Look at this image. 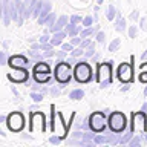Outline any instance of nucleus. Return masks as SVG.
Returning a JSON list of instances; mask_svg holds the SVG:
<instances>
[{"instance_id":"nucleus-1","label":"nucleus","mask_w":147,"mask_h":147,"mask_svg":"<svg viewBox=\"0 0 147 147\" xmlns=\"http://www.w3.org/2000/svg\"><path fill=\"white\" fill-rule=\"evenodd\" d=\"M113 81V71H112V60L96 64V83L100 87H107Z\"/></svg>"},{"instance_id":"nucleus-2","label":"nucleus","mask_w":147,"mask_h":147,"mask_svg":"<svg viewBox=\"0 0 147 147\" xmlns=\"http://www.w3.org/2000/svg\"><path fill=\"white\" fill-rule=\"evenodd\" d=\"M55 80H57L60 84H67L69 81H71L72 78V69H71V64L67 61H60L57 63V66H55Z\"/></svg>"},{"instance_id":"nucleus-3","label":"nucleus","mask_w":147,"mask_h":147,"mask_svg":"<svg viewBox=\"0 0 147 147\" xmlns=\"http://www.w3.org/2000/svg\"><path fill=\"white\" fill-rule=\"evenodd\" d=\"M107 124H109V129L112 132L121 133L123 130H126V126H127L126 115H124L123 112H112L109 115Z\"/></svg>"},{"instance_id":"nucleus-4","label":"nucleus","mask_w":147,"mask_h":147,"mask_svg":"<svg viewBox=\"0 0 147 147\" xmlns=\"http://www.w3.org/2000/svg\"><path fill=\"white\" fill-rule=\"evenodd\" d=\"M74 78L78 83H89L92 80V69L86 61H78L74 67Z\"/></svg>"},{"instance_id":"nucleus-5","label":"nucleus","mask_w":147,"mask_h":147,"mask_svg":"<svg viewBox=\"0 0 147 147\" xmlns=\"http://www.w3.org/2000/svg\"><path fill=\"white\" fill-rule=\"evenodd\" d=\"M132 124H130V130L133 133H146L147 130V117L146 112H132L130 115Z\"/></svg>"},{"instance_id":"nucleus-6","label":"nucleus","mask_w":147,"mask_h":147,"mask_svg":"<svg viewBox=\"0 0 147 147\" xmlns=\"http://www.w3.org/2000/svg\"><path fill=\"white\" fill-rule=\"evenodd\" d=\"M6 126L11 132H20L25 127V117L22 112H12L6 118Z\"/></svg>"},{"instance_id":"nucleus-7","label":"nucleus","mask_w":147,"mask_h":147,"mask_svg":"<svg viewBox=\"0 0 147 147\" xmlns=\"http://www.w3.org/2000/svg\"><path fill=\"white\" fill-rule=\"evenodd\" d=\"M117 77L121 83H130L133 80V66L132 63L124 61L117 69Z\"/></svg>"},{"instance_id":"nucleus-8","label":"nucleus","mask_w":147,"mask_h":147,"mask_svg":"<svg viewBox=\"0 0 147 147\" xmlns=\"http://www.w3.org/2000/svg\"><path fill=\"white\" fill-rule=\"evenodd\" d=\"M106 117L104 112H94L89 117V124H90V130L94 132H103L106 129Z\"/></svg>"},{"instance_id":"nucleus-9","label":"nucleus","mask_w":147,"mask_h":147,"mask_svg":"<svg viewBox=\"0 0 147 147\" xmlns=\"http://www.w3.org/2000/svg\"><path fill=\"white\" fill-rule=\"evenodd\" d=\"M45 115L41 113V112H32L31 113V130L32 132H35V130H38V132H45Z\"/></svg>"},{"instance_id":"nucleus-10","label":"nucleus","mask_w":147,"mask_h":147,"mask_svg":"<svg viewBox=\"0 0 147 147\" xmlns=\"http://www.w3.org/2000/svg\"><path fill=\"white\" fill-rule=\"evenodd\" d=\"M8 78L14 83H26L29 74H28L26 67H14V72L8 74Z\"/></svg>"},{"instance_id":"nucleus-11","label":"nucleus","mask_w":147,"mask_h":147,"mask_svg":"<svg viewBox=\"0 0 147 147\" xmlns=\"http://www.w3.org/2000/svg\"><path fill=\"white\" fill-rule=\"evenodd\" d=\"M8 64L12 69L14 67H26V64H29V60H28L25 55H12V57L9 58Z\"/></svg>"},{"instance_id":"nucleus-12","label":"nucleus","mask_w":147,"mask_h":147,"mask_svg":"<svg viewBox=\"0 0 147 147\" xmlns=\"http://www.w3.org/2000/svg\"><path fill=\"white\" fill-rule=\"evenodd\" d=\"M32 78H34V81L38 83V84H45V83L52 84V77H51V72H37V71H32Z\"/></svg>"},{"instance_id":"nucleus-13","label":"nucleus","mask_w":147,"mask_h":147,"mask_svg":"<svg viewBox=\"0 0 147 147\" xmlns=\"http://www.w3.org/2000/svg\"><path fill=\"white\" fill-rule=\"evenodd\" d=\"M51 8H52L51 2L43 0V8H41V12L38 16V25H45V23H46V18H48V16L51 14Z\"/></svg>"},{"instance_id":"nucleus-14","label":"nucleus","mask_w":147,"mask_h":147,"mask_svg":"<svg viewBox=\"0 0 147 147\" xmlns=\"http://www.w3.org/2000/svg\"><path fill=\"white\" fill-rule=\"evenodd\" d=\"M9 5H11V2H9V0H2V12H3V23L5 25H9V23H11V6H9Z\"/></svg>"},{"instance_id":"nucleus-15","label":"nucleus","mask_w":147,"mask_h":147,"mask_svg":"<svg viewBox=\"0 0 147 147\" xmlns=\"http://www.w3.org/2000/svg\"><path fill=\"white\" fill-rule=\"evenodd\" d=\"M71 22V18H69L67 16H61V17H58L57 18V22H55V25L52 28H49V31L51 32H57V31H61L63 28H66V25Z\"/></svg>"},{"instance_id":"nucleus-16","label":"nucleus","mask_w":147,"mask_h":147,"mask_svg":"<svg viewBox=\"0 0 147 147\" xmlns=\"http://www.w3.org/2000/svg\"><path fill=\"white\" fill-rule=\"evenodd\" d=\"M64 31H66L71 37H75V35H78V34L83 31V28H81L80 25H75V23L69 22L67 25H66V29H64Z\"/></svg>"},{"instance_id":"nucleus-17","label":"nucleus","mask_w":147,"mask_h":147,"mask_svg":"<svg viewBox=\"0 0 147 147\" xmlns=\"http://www.w3.org/2000/svg\"><path fill=\"white\" fill-rule=\"evenodd\" d=\"M66 35H67L66 31H57V32H54V35L51 37V43H52L54 46L61 45V41L64 40V37H66Z\"/></svg>"},{"instance_id":"nucleus-18","label":"nucleus","mask_w":147,"mask_h":147,"mask_svg":"<svg viewBox=\"0 0 147 147\" xmlns=\"http://www.w3.org/2000/svg\"><path fill=\"white\" fill-rule=\"evenodd\" d=\"M115 29H117L118 32H123L124 29H126V18H124L121 14H117V22H115Z\"/></svg>"},{"instance_id":"nucleus-19","label":"nucleus","mask_w":147,"mask_h":147,"mask_svg":"<svg viewBox=\"0 0 147 147\" xmlns=\"http://www.w3.org/2000/svg\"><path fill=\"white\" fill-rule=\"evenodd\" d=\"M11 18H12V22H17L18 23V20H20V12H18V8H17V5H16V2H11Z\"/></svg>"},{"instance_id":"nucleus-20","label":"nucleus","mask_w":147,"mask_h":147,"mask_svg":"<svg viewBox=\"0 0 147 147\" xmlns=\"http://www.w3.org/2000/svg\"><path fill=\"white\" fill-rule=\"evenodd\" d=\"M117 9H115V6H112V5H109L107 8H106V18L107 20H113L115 17H117Z\"/></svg>"},{"instance_id":"nucleus-21","label":"nucleus","mask_w":147,"mask_h":147,"mask_svg":"<svg viewBox=\"0 0 147 147\" xmlns=\"http://www.w3.org/2000/svg\"><path fill=\"white\" fill-rule=\"evenodd\" d=\"M119 141H121V138H119V135H117V132H113L112 135H107V144L115 146V144H119Z\"/></svg>"},{"instance_id":"nucleus-22","label":"nucleus","mask_w":147,"mask_h":147,"mask_svg":"<svg viewBox=\"0 0 147 147\" xmlns=\"http://www.w3.org/2000/svg\"><path fill=\"white\" fill-rule=\"evenodd\" d=\"M83 96H84V92L81 89H74L71 94H69V98L71 100H81Z\"/></svg>"},{"instance_id":"nucleus-23","label":"nucleus","mask_w":147,"mask_h":147,"mask_svg":"<svg viewBox=\"0 0 147 147\" xmlns=\"http://www.w3.org/2000/svg\"><path fill=\"white\" fill-rule=\"evenodd\" d=\"M57 14H55V12H51L49 14V16H48V18H46V23H45V25H48V28H52L54 25H55V22H57Z\"/></svg>"},{"instance_id":"nucleus-24","label":"nucleus","mask_w":147,"mask_h":147,"mask_svg":"<svg viewBox=\"0 0 147 147\" xmlns=\"http://www.w3.org/2000/svg\"><path fill=\"white\" fill-rule=\"evenodd\" d=\"M92 34H95V29L89 26V28H84V29L80 32V37H81V38H89Z\"/></svg>"},{"instance_id":"nucleus-25","label":"nucleus","mask_w":147,"mask_h":147,"mask_svg":"<svg viewBox=\"0 0 147 147\" xmlns=\"http://www.w3.org/2000/svg\"><path fill=\"white\" fill-rule=\"evenodd\" d=\"M119 45H121V40H119V38L112 40V41H110V45H109V51H110V52H115V51H118Z\"/></svg>"},{"instance_id":"nucleus-26","label":"nucleus","mask_w":147,"mask_h":147,"mask_svg":"<svg viewBox=\"0 0 147 147\" xmlns=\"http://www.w3.org/2000/svg\"><path fill=\"white\" fill-rule=\"evenodd\" d=\"M132 136H133V132H127L124 136H121V141H119V144H129V141L132 140Z\"/></svg>"},{"instance_id":"nucleus-27","label":"nucleus","mask_w":147,"mask_h":147,"mask_svg":"<svg viewBox=\"0 0 147 147\" xmlns=\"http://www.w3.org/2000/svg\"><path fill=\"white\" fill-rule=\"evenodd\" d=\"M94 55H95V45L92 43L89 48H87V51L84 52V57L86 58H90V57H94Z\"/></svg>"},{"instance_id":"nucleus-28","label":"nucleus","mask_w":147,"mask_h":147,"mask_svg":"<svg viewBox=\"0 0 147 147\" xmlns=\"http://www.w3.org/2000/svg\"><path fill=\"white\" fill-rule=\"evenodd\" d=\"M94 142H95V144H106V142H107V136H103V135H95V138H94Z\"/></svg>"},{"instance_id":"nucleus-29","label":"nucleus","mask_w":147,"mask_h":147,"mask_svg":"<svg viewBox=\"0 0 147 147\" xmlns=\"http://www.w3.org/2000/svg\"><path fill=\"white\" fill-rule=\"evenodd\" d=\"M141 144V136H138V135H135V138H132L130 141H129V146L130 147H138Z\"/></svg>"},{"instance_id":"nucleus-30","label":"nucleus","mask_w":147,"mask_h":147,"mask_svg":"<svg viewBox=\"0 0 147 147\" xmlns=\"http://www.w3.org/2000/svg\"><path fill=\"white\" fill-rule=\"evenodd\" d=\"M92 23H94V18H92L90 16H86L84 18H83V26H84V28L92 26Z\"/></svg>"},{"instance_id":"nucleus-31","label":"nucleus","mask_w":147,"mask_h":147,"mask_svg":"<svg viewBox=\"0 0 147 147\" xmlns=\"http://www.w3.org/2000/svg\"><path fill=\"white\" fill-rule=\"evenodd\" d=\"M69 18H71V22L75 23V25H80V23H83V17L78 16V14H75V16H71Z\"/></svg>"},{"instance_id":"nucleus-32","label":"nucleus","mask_w":147,"mask_h":147,"mask_svg":"<svg viewBox=\"0 0 147 147\" xmlns=\"http://www.w3.org/2000/svg\"><path fill=\"white\" fill-rule=\"evenodd\" d=\"M31 98L35 101V103H40L41 100H43V94H37V92H32L31 94Z\"/></svg>"},{"instance_id":"nucleus-33","label":"nucleus","mask_w":147,"mask_h":147,"mask_svg":"<svg viewBox=\"0 0 147 147\" xmlns=\"http://www.w3.org/2000/svg\"><path fill=\"white\" fill-rule=\"evenodd\" d=\"M96 41H98V43H104V40H106V35H104V32L103 31H98L96 32Z\"/></svg>"},{"instance_id":"nucleus-34","label":"nucleus","mask_w":147,"mask_h":147,"mask_svg":"<svg viewBox=\"0 0 147 147\" xmlns=\"http://www.w3.org/2000/svg\"><path fill=\"white\" fill-rule=\"evenodd\" d=\"M136 32H138V29H136L135 25L129 28V37H130V38H135V37H136Z\"/></svg>"},{"instance_id":"nucleus-35","label":"nucleus","mask_w":147,"mask_h":147,"mask_svg":"<svg viewBox=\"0 0 147 147\" xmlns=\"http://www.w3.org/2000/svg\"><path fill=\"white\" fill-rule=\"evenodd\" d=\"M8 61H9V58L6 57V54H5V51L3 52H0V64H8Z\"/></svg>"},{"instance_id":"nucleus-36","label":"nucleus","mask_w":147,"mask_h":147,"mask_svg":"<svg viewBox=\"0 0 147 147\" xmlns=\"http://www.w3.org/2000/svg\"><path fill=\"white\" fill-rule=\"evenodd\" d=\"M61 140H63L61 136H51V138H49V142H51V144H55V146H57V144H60V142H61Z\"/></svg>"},{"instance_id":"nucleus-37","label":"nucleus","mask_w":147,"mask_h":147,"mask_svg":"<svg viewBox=\"0 0 147 147\" xmlns=\"http://www.w3.org/2000/svg\"><path fill=\"white\" fill-rule=\"evenodd\" d=\"M81 41H83V38H81V37H72V38H71V43L74 45V46H80L81 45Z\"/></svg>"},{"instance_id":"nucleus-38","label":"nucleus","mask_w":147,"mask_h":147,"mask_svg":"<svg viewBox=\"0 0 147 147\" xmlns=\"http://www.w3.org/2000/svg\"><path fill=\"white\" fill-rule=\"evenodd\" d=\"M61 49L66 51V52H72V51H74V45L72 43H64V45H61Z\"/></svg>"},{"instance_id":"nucleus-39","label":"nucleus","mask_w":147,"mask_h":147,"mask_svg":"<svg viewBox=\"0 0 147 147\" xmlns=\"http://www.w3.org/2000/svg\"><path fill=\"white\" fill-rule=\"evenodd\" d=\"M90 45H92V41H90L89 38H83V41H81V45H80V46H81L83 49H86V48H89Z\"/></svg>"},{"instance_id":"nucleus-40","label":"nucleus","mask_w":147,"mask_h":147,"mask_svg":"<svg viewBox=\"0 0 147 147\" xmlns=\"http://www.w3.org/2000/svg\"><path fill=\"white\" fill-rule=\"evenodd\" d=\"M140 81L147 83V71H141L140 72Z\"/></svg>"},{"instance_id":"nucleus-41","label":"nucleus","mask_w":147,"mask_h":147,"mask_svg":"<svg viewBox=\"0 0 147 147\" xmlns=\"http://www.w3.org/2000/svg\"><path fill=\"white\" fill-rule=\"evenodd\" d=\"M138 18H140V12H138L136 9H135V11H132V12H130V20L135 22V20H138Z\"/></svg>"},{"instance_id":"nucleus-42","label":"nucleus","mask_w":147,"mask_h":147,"mask_svg":"<svg viewBox=\"0 0 147 147\" xmlns=\"http://www.w3.org/2000/svg\"><path fill=\"white\" fill-rule=\"evenodd\" d=\"M45 58H51V57H54L55 52H54V49H49V51H45Z\"/></svg>"},{"instance_id":"nucleus-43","label":"nucleus","mask_w":147,"mask_h":147,"mask_svg":"<svg viewBox=\"0 0 147 147\" xmlns=\"http://www.w3.org/2000/svg\"><path fill=\"white\" fill-rule=\"evenodd\" d=\"M48 41H49V35H48V32H45V34L40 37V43H48Z\"/></svg>"},{"instance_id":"nucleus-44","label":"nucleus","mask_w":147,"mask_h":147,"mask_svg":"<svg viewBox=\"0 0 147 147\" xmlns=\"http://www.w3.org/2000/svg\"><path fill=\"white\" fill-rule=\"evenodd\" d=\"M52 46H54L52 43L51 45L49 43H41V51H49V49H52Z\"/></svg>"},{"instance_id":"nucleus-45","label":"nucleus","mask_w":147,"mask_h":147,"mask_svg":"<svg viewBox=\"0 0 147 147\" xmlns=\"http://www.w3.org/2000/svg\"><path fill=\"white\" fill-rule=\"evenodd\" d=\"M81 129H83V130H87V129H90L89 119H84V121H83V124H81Z\"/></svg>"},{"instance_id":"nucleus-46","label":"nucleus","mask_w":147,"mask_h":147,"mask_svg":"<svg viewBox=\"0 0 147 147\" xmlns=\"http://www.w3.org/2000/svg\"><path fill=\"white\" fill-rule=\"evenodd\" d=\"M57 57H58L60 60H64V58H66V51H58V52H57Z\"/></svg>"},{"instance_id":"nucleus-47","label":"nucleus","mask_w":147,"mask_h":147,"mask_svg":"<svg viewBox=\"0 0 147 147\" xmlns=\"http://www.w3.org/2000/svg\"><path fill=\"white\" fill-rule=\"evenodd\" d=\"M75 58H77V57H74V55H72V57H71V58H67V63H69V64H71V66H74V64H77L78 61H77V60H75Z\"/></svg>"},{"instance_id":"nucleus-48","label":"nucleus","mask_w":147,"mask_h":147,"mask_svg":"<svg viewBox=\"0 0 147 147\" xmlns=\"http://www.w3.org/2000/svg\"><path fill=\"white\" fill-rule=\"evenodd\" d=\"M140 25H141V29H147V22H146V18H141V20H140Z\"/></svg>"},{"instance_id":"nucleus-49","label":"nucleus","mask_w":147,"mask_h":147,"mask_svg":"<svg viewBox=\"0 0 147 147\" xmlns=\"http://www.w3.org/2000/svg\"><path fill=\"white\" fill-rule=\"evenodd\" d=\"M38 49H41V43H40V45L34 43V45L31 46V49H29V51H38Z\"/></svg>"},{"instance_id":"nucleus-50","label":"nucleus","mask_w":147,"mask_h":147,"mask_svg":"<svg viewBox=\"0 0 147 147\" xmlns=\"http://www.w3.org/2000/svg\"><path fill=\"white\" fill-rule=\"evenodd\" d=\"M49 92H51L52 95H58V94H60V89H58V87H52V89H51Z\"/></svg>"},{"instance_id":"nucleus-51","label":"nucleus","mask_w":147,"mask_h":147,"mask_svg":"<svg viewBox=\"0 0 147 147\" xmlns=\"http://www.w3.org/2000/svg\"><path fill=\"white\" fill-rule=\"evenodd\" d=\"M74 138H83V133L81 132H74Z\"/></svg>"},{"instance_id":"nucleus-52","label":"nucleus","mask_w":147,"mask_h":147,"mask_svg":"<svg viewBox=\"0 0 147 147\" xmlns=\"http://www.w3.org/2000/svg\"><path fill=\"white\" fill-rule=\"evenodd\" d=\"M31 3H32V0H23V5H25V8H28Z\"/></svg>"},{"instance_id":"nucleus-53","label":"nucleus","mask_w":147,"mask_h":147,"mask_svg":"<svg viewBox=\"0 0 147 147\" xmlns=\"http://www.w3.org/2000/svg\"><path fill=\"white\" fill-rule=\"evenodd\" d=\"M6 118H8V117H5V115H2V117H0V123H6Z\"/></svg>"},{"instance_id":"nucleus-54","label":"nucleus","mask_w":147,"mask_h":147,"mask_svg":"<svg viewBox=\"0 0 147 147\" xmlns=\"http://www.w3.org/2000/svg\"><path fill=\"white\" fill-rule=\"evenodd\" d=\"M141 110H142V112H146V110H147V103H144V104H142V107H141Z\"/></svg>"},{"instance_id":"nucleus-55","label":"nucleus","mask_w":147,"mask_h":147,"mask_svg":"<svg viewBox=\"0 0 147 147\" xmlns=\"http://www.w3.org/2000/svg\"><path fill=\"white\" fill-rule=\"evenodd\" d=\"M11 89H12V94H14V95H18V92H17V89H16V87H14V86L11 87Z\"/></svg>"},{"instance_id":"nucleus-56","label":"nucleus","mask_w":147,"mask_h":147,"mask_svg":"<svg viewBox=\"0 0 147 147\" xmlns=\"http://www.w3.org/2000/svg\"><path fill=\"white\" fill-rule=\"evenodd\" d=\"M144 95H146V96H147V86H146V87H144Z\"/></svg>"},{"instance_id":"nucleus-57","label":"nucleus","mask_w":147,"mask_h":147,"mask_svg":"<svg viewBox=\"0 0 147 147\" xmlns=\"http://www.w3.org/2000/svg\"><path fill=\"white\" fill-rule=\"evenodd\" d=\"M104 2V0H98V5H101V3H103Z\"/></svg>"},{"instance_id":"nucleus-58","label":"nucleus","mask_w":147,"mask_h":147,"mask_svg":"<svg viewBox=\"0 0 147 147\" xmlns=\"http://www.w3.org/2000/svg\"><path fill=\"white\" fill-rule=\"evenodd\" d=\"M144 140H146V142H147V133H146V135H144Z\"/></svg>"}]
</instances>
